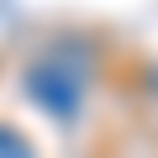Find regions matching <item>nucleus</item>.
Returning a JSON list of instances; mask_svg holds the SVG:
<instances>
[{
    "instance_id": "f03ea898",
    "label": "nucleus",
    "mask_w": 158,
    "mask_h": 158,
    "mask_svg": "<svg viewBox=\"0 0 158 158\" xmlns=\"http://www.w3.org/2000/svg\"><path fill=\"white\" fill-rule=\"evenodd\" d=\"M0 158H37V153H32V142L16 127H0Z\"/></svg>"
},
{
    "instance_id": "f257e3e1",
    "label": "nucleus",
    "mask_w": 158,
    "mask_h": 158,
    "mask_svg": "<svg viewBox=\"0 0 158 158\" xmlns=\"http://www.w3.org/2000/svg\"><path fill=\"white\" fill-rule=\"evenodd\" d=\"M90 74H95L90 48H79V42H58V48H48V53L27 69V100L42 106L48 116L69 121L79 106H85Z\"/></svg>"
}]
</instances>
